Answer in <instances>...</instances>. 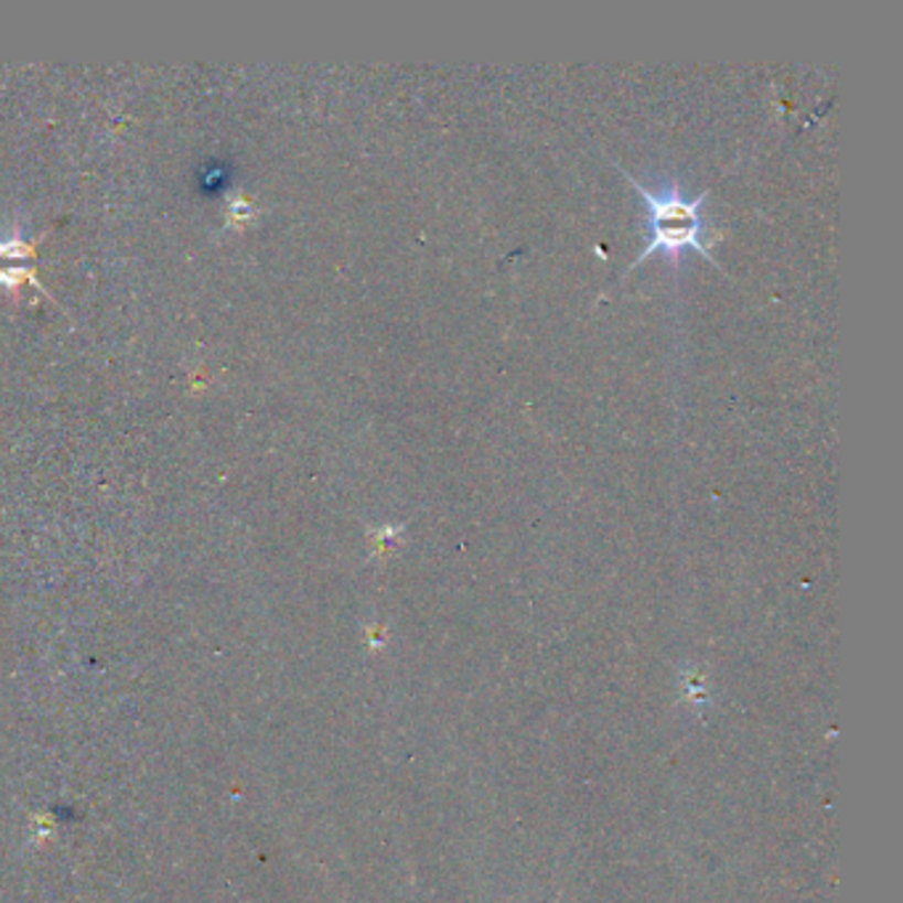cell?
Masks as SVG:
<instances>
[{
  "instance_id": "6da1fadb",
  "label": "cell",
  "mask_w": 903,
  "mask_h": 903,
  "mask_svg": "<svg viewBox=\"0 0 903 903\" xmlns=\"http://www.w3.org/2000/svg\"><path fill=\"white\" fill-rule=\"evenodd\" d=\"M623 178H628V183H634V189L638 191L644 204H647V230L649 239L647 247L642 249V255L631 262L628 270H634L638 262L647 260L649 255L665 252L668 260L678 266V257H681L687 249H695L697 255H702L705 260H710L713 266H718L716 257L708 252V247L702 244V202L708 200V191H700L697 196H684V191L678 189L676 181L665 183L663 191H652L647 186L636 181L628 170L621 168Z\"/></svg>"
},
{
  "instance_id": "7a4b0ae2",
  "label": "cell",
  "mask_w": 903,
  "mask_h": 903,
  "mask_svg": "<svg viewBox=\"0 0 903 903\" xmlns=\"http://www.w3.org/2000/svg\"><path fill=\"white\" fill-rule=\"evenodd\" d=\"M24 281H32L45 297H49V300L58 302L56 294L51 292V289L45 287L41 279H37V270L32 266H3V268H0V287H3V289H17L19 283H24Z\"/></svg>"
},
{
  "instance_id": "3957f363",
  "label": "cell",
  "mask_w": 903,
  "mask_h": 903,
  "mask_svg": "<svg viewBox=\"0 0 903 903\" xmlns=\"http://www.w3.org/2000/svg\"><path fill=\"white\" fill-rule=\"evenodd\" d=\"M45 239V234H37L35 239H24L19 230L9 236H0V257H35L37 244Z\"/></svg>"
}]
</instances>
